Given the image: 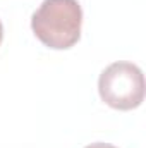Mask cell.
Returning <instances> with one entry per match:
<instances>
[{
    "mask_svg": "<svg viewBox=\"0 0 146 148\" xmlns=\"http://www.w3.org/2000/svg\"><path fill=\"white\" fill-rule=\"evenodd\" d=\"M83 9L77 0H43L31 16L35 36L48 48L67 50L81 38Z\"/></svg>",
    "mask_w": 146,
    "mask_h": 148,
    "instance_id": "cell-1",
    "label": "cell"
},
{
    "mask_svg": "<svg viewBox=\"0 0 146 148\" xmlns=\"http://www.w3.org/2000/svg\"><path fill=\"white\" fill-rule=\"evenodd\" d=\"M98 93L112 109L132 110L145 100L143 71L132 62H113L98 77Z\"/></svg>",
    "mask_w": 146,
    "mask_h": 148,
    "instance_id": "cell-2",
    "label": "cell"
},
{
    "mask_svg": "<svg viewBox=\"0 0 146 148\" xmlns=\"http://www.w3.org/2000/svg\"><path fill=\"white\" fill-rule=\"evenodd\" d=\"M84 148H117V147H113V145H110V143L96 141V143H91V145H88V147H84Z\"/></svg>",
    "mask_w": 146,
    "mask_h": 148,
    "instance_id": "cell-3",
    "label": "cell"
},
{
    "mask_svg": "<svg viewBox=\"0 0 146 148\" xmlns=\"http://www.w3.org/2000/svg\"><path fill=\"white\" fill-rule=\"evenodd\" d=\"M3 40V26H2V21H0V43Z\"/></svg>",
    "mask_w": 146,
    "mask_h": 148,
    "instance_id": "cell-4",
    "label": "cell"
}]
</instances>
